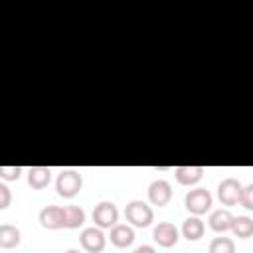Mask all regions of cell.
Instances as JSON below:
<instances>
[{
    "instance_id": "cell-1",
    "label": "cell",
    "mask_w": 253,
    "mask_h": 253,
    "mask_svg": "<svg viewBox=\"0 0 253 253\" xmlns=\"http://www.w3.org/2000/svg\"><path fill=\"white\" fill-rule=\"evenodd\" d=\"M83 188V178L77 170H71V168H65L57 174V180H55V190L61 198H75Z\"/></svg>"
},
{
    "instance_id": "cell-2",
    "label": "cell",
    "mask_w": 253,
    "mask_h": 253,
    "mask_svg": "<svg viewBox=\"0 0 253 253\" xmlns=\"http://www.w3.org/2000/svg\"><path fill=\"white\" fill-rule=\"evenodd\" d=\"M125 217L130 225L134 227H148L152 221H154V211L152 208L142 202V200H132L126 204L125 208Z\"/></svg>"
},
{
    "instance_id": "cell-3",
    "label": "cell",
    "mask_w": 253,
    "mask_h": 253,
    "mask_svg": "<svg viewBox=\"0 0 253 253\" xmlns=\"http://www.w3.org/2000/svg\"><path fill=\"white\" fill-rule=\"evenodd\" d=\"M211 202H213V198H211L210 190H206V188H194L184 198V206L192 215H204L206 211H210Z\"/></svg>"
},
{
    "instance_id": "cell-4",
    "label": "cell",
    "mask_w": 253,
    "mask_h": 253,
    "mask_svg": "<svg viewBox=\"0 0 253 253\" xmlns=\"http://www.w3.org/2000/svg\"><path fill=\"white\" fill-rule=\"evenodd\" d=\"M93 221L97 227L101 229H111L117 225V219H119V210L113 202H99L95 208H93V213H91Z\"/></svg>"
},
{
    "instance_id": "cell-5",
    "label": "cell",
    "mask_w": 253,
    "mask_h": 253,
    "mask_svg": "<svg viewBox=\"0 0 253 253\" xmlns=\"http://www.w3.org/2000/svg\"><path fill=\"white\" fill-rule=\"evenodd\" d=\"M79 243L87 253H101L107 245V237L103 233L101 227L93 225V227H85L79 235Z\"/></svg>"
},
{
    "instance_id": "cell-6",
    "label": "cell",
    "mask_w": 253,
    "mask_h": 253,
    "mask_svg": "<svg viewBox=\"0 0 253 253\" xmlns=\"http://www.w3.org/2000/svg\"><path fill=\"white\" fill-rule=\"evenodd\" d=\"M241 182L235 178H223L217 184V198L223 206H235L239 204V196H241Z\"/></svg>"
},
{
    "instance_id": "cell-7",
    "label": "cell",
    "mask_w": 253,
    "mask_h": 253,
    "mask_svg": "<svg viewBox=\"0 0 253 253\" xmlns=\"http://www.w3.org/2000/svg\"><path fill=\"white\" fill-rule=\"evenodd\" d=\"M152 239H154L160 247L170 249V247H174V245L178 243L180 231H178V227H176L174 223H170V221H160V223L154 227V231H152Z\"/></svg>"
},
{
    "instance_id": "cell-8",
    "label": "cell",
    "mask_w": 253,
    "mask_h": 253,
    "mask_svg": "<svg viewBox=\"0 0 253 253\" xmlns=\"http://www.w3.org/2000/svg\"><path fill=\"white\" fill-rule=\"evenodd\" d=\"M38 219H40V225L45 229H61V227H65V210L61 206H53V204L45 206L40 211Z\"/></svg>"
},
{
    "instance_id": "cell-9",
    "label": "cell",
    "mask_w": 253,
    "mask_h": 253,
    "mask_svg": "<svg viewBox=\"0 0 253 253\" xmlns=\"http://www.w3.org/2000/svg\"><path fill=\"white\" fill-rule=\"evenodd\" d=\"M172 200V186L168 180H154L150 186H148V202L152 206H166L168 202Z\"/></svg>"
},
{
    "instance_id": "cell-10",
    "label": "cell",
    "mask_w": 253,
    "mask_h": 253,
    "mask_svg": "<svg viewBox=\"0 0 253 253\" xmlns=\"http://www.w3.org/2000/svg\"><path fill=\"white\" fill-rule=\"evenodd\" d=\"M111 243L119 249H125L128 245H132L134 241V229L126 223H117L115 227H111V235H109Z\"/></svg>"
},
{
    "instance_id": "cell-11",
    "label": "cell",
    "mask_w": 253,
    "mask_h": 253,
    "mask_svg": "<svg viewBox=\"0 0 253 253\" xmlns=\"http://www.w3.org/2000/svg\"><path fill=\"white\" fill-rule=\"evenodd\" d=\"M233 217H235V215H233L229 210L219 208V210H215V211L210 213L208 223H210V227H211L213 231L223 233V231H229V229H231V225H233Z\"/></svg>"
},
{
    "instance_id": "cell-12",
    "label": "cell",
    "mask_w": 253,
    "mask_h": 253,
    "mask_svg": "<svg viewBox=\"0 0 253 253\" xmlns=\"http://www.w3.org/2000/svg\"><path fill=\"white\" fill-rule=\"evenodd\" d=\"M176 182L182 186H194L202 180L204 176V168L202 166H176L174 170Z\"/></svg>"
},
{
    "instance_id": "cell-13",
    "label": "cell",
    "mask_w": 253,
    "mask_h": 253,
    "mask_svg": "<svg viewBox=\"0 0 253 253\" xmlns=\"http://www.w3.org/2000/svg\"><path fill=\"white\" fill-rule=\"evenodd\" d=\"M182 235L188 239V241H198L204 237V231H206V225L204 221L200 219V215H190L182 221V227H180Z\"/></svg>"
},
{
    "instance_id": "cell-14",
    "label": "cell",
    "mask_w": 253,
    "mask_h": 253,
    "mask_svg": "<svg viewBox=\"0 0 253 253\" xmlns=\"http://www.w3.org/2000/svg\"><path fill=\"white\" fill-rule=\"evenodd\" d=\"M51 180V170L47 166H32L28 170V184L34 190H43Z\"/></svg>"
},
{
    "instance_id": "cell-15",
    "label": "cell",
    "mask_w": 253,
    "mask_h": 253,
    "mask_svg": "<svg viewBox=\"0 0 253 253\" xmlns=\"http://www.w3.org/2000/svg\"><path fill=\"white\" fill-rule=\"evenodd\" d=\"M20 239H22V233L16 225H10V223H2L0 225V247L2 249H14L20 245Z\"/></svg>"
},
{
    "instance_id": "cell-16",
    "label": "cell",
    "mask_w": 253,
    "mask_h": 253,
    "mask_svg": "<svg viewBox=\"0 0 253 253\" xmlns=\"http://www.w3.org/2000/svg\"><path fill=\"white\" fill-rule=\"evenodd\" d=\"M231 231H233V235L239 237V239H249V237L253 235V219L247 217V215H237V217H233Z\"/></svg>"
},
{
    "instance_id": "cell-17",
    "label": "cell",
    "mask_w": 253,
    "mask_h": 253,
    "mask_svg": "<svg viewBox=\"0 0 253 253\" xmlns=\"http://www.w3.org/2000/svg\"><path fill=\"white\" fill-rule=\"evenodd\" d=\"M65 227L67 229H77L85 223V210L79 206H65Z\"/></svg>"
},
{
    "instance_id": "cell-18",
    "label": "cell",
    "mask_w": 253,
    "mask_h": 253,
    "mask_svg": "<svg viewBox=\"0 0 253 253\" xmlns=\"http://www.w3.org/2000/svg\"><path fill=\"white\" fill-rule=\"evenodd\" d=\"M210 253H235V243L229 237H213L208 247Z\"/></svg>"
},
{
    "instance_id": "cell-19",
    "label": "cell",
    "mask_w": 253,
    "mask_h": 253,
    "mask_svg": "<svg viewBox=\"0 0 253 253\" xmlns=\"http://www.w3.org/2000/svg\"><path fill=\"white\" fill-rule=\"evenodd\" d=\"M22 166H0V178L6 180V182H14L20 178L22 174Z\"/></svg>"
},
{
    "instance_id": "cell-20",
    "label": "cell",
    "mask_w": 253,
    "mask_h": 253,
    "mask_svg": "<svg viewBox=\"0 0 253 253\" xmlns=\"http://www.w3.org/2000/svg\"><path fill=\"white\" fill-rule=\"evenodd\" d=\"M239 206H243L245 210H253V184H247L241 188Z\"/></svg>"
},
{
    "instance_id": "cell-21",
    "label": "cell",
    "mask_w": 253,
    "mask_h": 253,
    "mask_svg": "<svg viewBox=\"0 0 253 253\" xmlns=\"http://www.w3.org/2000/svg\"><path fill=\"white\" fill-rule=\"evenodd\" d=\"M10 200H12V194H10V188L2 182L0 184V210H6L10 206Z\"/></svg>"
},
{
    "instance_id": "cell-22",
    "label": "cell",
    "mask_w": 253,
    "mask_h": 253,
    "mask_svg": "<svg viewBox=\"0 0 253 253\" xmlns=\"http://www.w3.org/2000/svg\"><path fill=\"white\" fill-rule=\"evenodd\" d=\"M132 253H156V249H154L152 245H140V247H136Z\"/></svg>"
},
{
    "instance_id": "cell-23",
    "label": "cell",
    "mask_w": 253,
    "mask_h": 253,
    "mask_svg": "<svg viewBox=\"0 0 253 253\" xmlns=\"http://www.w3.org/2000/svg\"><path fill=\"white\" fill-rule=\"evenodd\" d=\"M65 253H81V251H77V249H69V251H65Z\"/></svg>"
}]
</instances>
